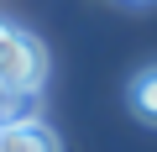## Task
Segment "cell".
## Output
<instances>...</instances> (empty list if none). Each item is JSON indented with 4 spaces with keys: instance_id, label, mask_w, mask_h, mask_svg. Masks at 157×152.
<instances>
[{
    "instance_id": "6da1fadb",
    "label": "cell",
    "mask_w": 157,
    "mask_h": 152,
    "mask_svg": "<svg viewBox=\"0 0 157 152\" xmlns=\"http://www.w3.org/2000/svg\"><path fill=\"white\" fill-rule=\"evenodd\" d=\"M42 79H47V53H42V42H37L32 32L11 26L6 42H0V89L32 100V95L42 89Z\"/></svg>"
},
{
    "instance_id": "7a4b0ae2",
    "label": "cell",
    "mask_w": 157,
    "mask_h": 152,
    "mask_svg": "<svg viewBox=\"0 0 157 152\" xmlns=\"http://www.w3.org/2000/svg\"><path fill=\"white\" fill-rule=\"evenodd\" d=\"M0 152H63V147H58L52 126L21 115V121H11V126H0Z\"/></svg>"
},
{
    "instance_id": "3957f363",
    "label": "cell",
    "mask_w": 157,
    "mask_h": 152,
    "mask_svg": "<svg viewBox=\"0 0 157 152\" xmlns=\"http://www.w3.org/2000/svg\"><path fill=\"white\" fill-rule=\"evenodd\" d=\"M131 110L147 126H157V68H141L136 79H131Z\"/></svg>"
},
{
    "instance_id": "277c9868",
    "label": "cell",
    "mask_w": 157,
    "mask_h": 152,
    "mask_svg": "<svg viewBox=\"0 0 157 152\" xmlns=\"http://www.w3.org/2000/svg\"><path fill=\"white\" fill-rule=\"evenodd\" d=\"M21 115H26V100L11 95V89H0V126H11V121H21Z\"/></svg>"
},
{
    "instance_id": "5b68a950",
    "label": "cell",
    "mask_w": 157,
    "mask_h": 152,
    "mask_svg": "<svg viewBox=\"0 0 157 152\" xmlns=\"http://www.w3.org/2000/svg\"><path fill=\"white\" fill-rule=\"evenodd\" d=\"M6 32H11V26H6V21H0V42H6Z\"/></svg>"
}]
</instances>
